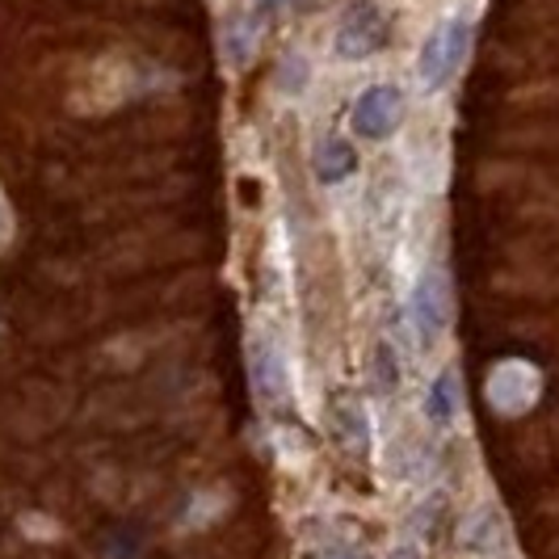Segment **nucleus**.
Wrapping results in <instances>:
<instances>
[{
	"label": "nucleus",
	"instance_id": "nucleus-9",
	"mask_svg": "<svg viewBox=\"0 0 559 559\" xmlns=\"http://www.w3.org/2000/svg\"><path fill=\"white\" fill-rule=\"evenodd\" d=\"M425 420L433 425V429H450L459 413H463V395H459V374L454 370H438L433 379H429V388H425Z\"/></svg>",
	"mask_w": 559,
	"mask_h": 559
},
{
	"label": "nucleus",
	"instance_id": "nucleus-4",
	"mask_svg": "<svg viewBox=\"0 0 559 559\" xmlns=\"http://www.w3.org/2000/svg\"><path fill=\"white\" fill-rule=\"evenodd\" d=\"M408 320H413V333L429 349L438 336L447 333L450 324V278L442 265H425L408 290Z\"/></svg>",
	"mask_w": 559,
	"mask_h": 559
},
{
	"label": "nucleus",
	"instance_id": "nucleus-5",
	"mask_svg": "<svg viewBox=\"0 0 559 559\" xmlns=\"http://www.w3.org/2000/svg\"><path fill=\"white\" fill-rule=\"evenodd\" d=\"M249 379L265 413H290V366L270 333H257L249 345Z\"/></svg>",
	"mask_w": 559,
	"mask_h": 559
},
{
	"label": "nucleus",
	"instance_id": "nucleus-7",
	"mask_svg": "<svg viewBox=\"0 0 559 559\" xmlns=\"http://www.w3.org/2000/svg\"><path fill=\"white\" fill-rule=\"evenodd\" d=\"M459 543L463 551L472 556H492L504 547V518L492 509V504H479L463 518V531H459Z\"/></svg>",
	"mask_w": 559,
	"mask_h": 559
},
{
	"label": "nucleus",
	"instance_id": "nucleus-13",
	"mask_svg": "<svg viewBox=\"0 0 559 559\" xmlns=\"http://www.w3.org/2000/svg\"><path fill=\"white\" fill-rule=\"evenodd\" d=\"M388 559H420V551H417V547H395Z\"/></svg>",
	"mask_w": 559,
	"mask_h": 559
},
{
	"label": "nucleus",
	"instance_id": "nucleus-8",
	"mask_svg": "<svg viewBox=\"0 0 559 559\" xmlns=\"http://www.w3.org/2000/svg\"><path fill=\"white\" fill-rule=\"evenodd\" d=\"M329 425H333L336 442L345 447H370V417H366L362 400L354 392H336L333 404H329Z\"/></svg>",
	"mask_w": 559,
	"mask_h": 559
},
{
	"label": "nucleus",
	"instance_id": "nucleus-1",
	"mask_svg": "<svg viewBox=\"0 0 559 559\" xmlns=\"http://www.w3.org/2000/svg\"><path fill=\"white\" fill-rule=\"evenodd\" d=\"M472 38H476V22L467 13H454L425 34L417 56V76L425 93H442L454 84V76L463 72V63L472 56Z\"/></svg>",
	"mask_w": 559,
	"mask_h": 559
},
{
	"label": "nucleus",
	"instance_id": "nucleus-6",
	"mask_svg": "<svg viewBox=\"0 0 559 559\" xmlns=\"http://www.w3.org/2000/svg\"><path fill=\"white\" fill-rule=\"evenodd\" d=\"M358 147H354V140H345V135H336V131H329L324 140L316 143V152H311V173H316V181L320 186H345L354 173H358Z\"/></svg>",
	"mask_w": 559,
	"mask_h": 559
},
{
	"label": "nucleus",
	"instance_id": "nucleus-10",
	"mask_svg": "<svg viewBox=\"0 0 559 559\" xmlns=\"http://www.w3.org/2000/svg\"><path fill=\"white\" fill-rule=\"evenodd\" d=\"M370 383L379 395H392L400 388V358L388 341H374V349H370Z\"/></svg>",
	"mask_w": 559,
	"mask_h": 559
},
{
	"label": "nucleus",
	"instance_id": "nucleus-12",
	"mask_svg": "<svg viewBox=\"0 0 559 559\" xmlns=\"http://www.w3.org/2000/svg\"><path fill=\"white\" fill-rule=\"evenodd\" d=\"M290 4H299V0H257V22L261 17H274L278 9H290Z\"/></svg>",
	"mask_w": 559,
	"mask_h": 559
},
{
	"label": "nucleus",
	"instance_id": "nucleus-11",
	"mask_svg": "<svg viewBox=\"0 0 559 559\" xmlns=\"http://www.w3.org/2000/svg\"><path fill=\"white\" fill-rule=\"evenodd\" d=\"M311 81V63L308 56H286L278 68V88L286 93V97H299L304 88H308Z\"/></svg>",
	"mask_w": 559,
	"mask_h": 559
},
{
	"label": "nucleus",
	"instance_id": "nucleus-3",
	"mask_svg": "<svg viewBox=\"0 0 559 559\" xmlns=\"http://www.w3.org/2000/svg\"><path fill=\"white\" fill-rule=\"evenodd\" d=\"M404 122V88L388 81L366 84L349 106V131L366 143H388Z\"/></svg>",
	"mask_w": 559,
	"mask_h": 559
},
{
	"label": "nucleus",
	"instance_id": "nucleus-2",
	"mask_svg": "<svg viewBox=\"0 0 559 559\" xmlns=\"http://www.w3.org/2000/svg\"><path fill=\"white\" fill-rule=\"evenodd\" d=\"M392 43V17L383 13L379 0H349L336 17L333 29V56L341 63H358V59L379 56Z\"/></svg>",
	"mask_w": 559,
	"mask_h": 559
},
{
	"label": "nucleus",
	"instance_id": "nucleus-14",
	"mask_svg": "<svg viewBox=\"0 0 559 559\" xmlns=\"http://www.w3.org/2000/svg\"><path fill=\"white\" fill-rule=\"evenodd\" d=\"M329 559H362V556H358V551H333Z\"/></svg>",
	"mask_w": 559,
	"mask_h": 559
}]
</instances>
